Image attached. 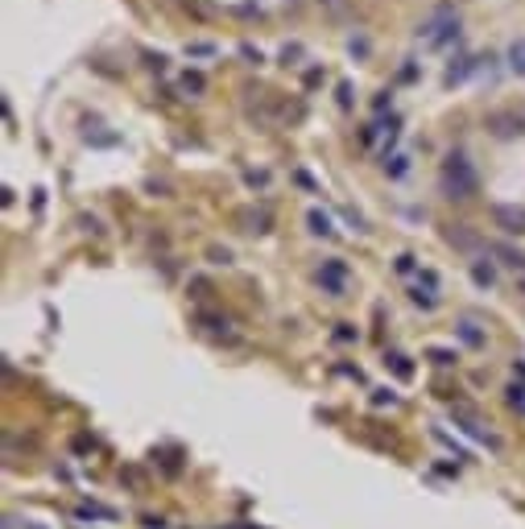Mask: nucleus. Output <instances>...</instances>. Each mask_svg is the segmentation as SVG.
<instances>
[{
	"label": "nucleus",
	"mask_w": 525,
	"mask_h": 529,
	"mask_svg": "<svg viewBox=\"0 0 525 529\" xmlns=\"http://www.w3.org/2000/svg\"><path fill=\"white\" fill-rule=\"evenodd\" d=\"M455 335H459L468 348H484V331L472 323V318H459V323H455Z\"/></svg>",
	"instance_id": "423d86ee"
},
{
	"label": "nucleus",
	"mask_w": 525,
	"mask_h": 529,
	"mask_svg": "<svg viewBox=\"0 0 525 529\" xmlns=\"http://www.w3.org/2000/svg\"><path fill=\"white\" fill-rule=\"evenodd\" d=\"M410 298H414V302H418V306H435V290H422V285H414V294H410Z\"/></svg>",
	"instance_id": "2eb2a0df"
},
{
	"label": "nucleus",
	"mask_w": 525,
	"mask_h": 529,
	"mask_svg": "<svg viewBox=\"0 0 525 529\" xmlns=\"http://www.w3.org/2000/svg\"><path fill=\"white\" fill-rule=\"evenodd\" d=\"M455 422H459V426H463V430H468L472 439L480 442V446H488V451H500V439H496V435H492V430L484 426V422L476 418V414H472V409H455Z\"/></svg>",
	"instance_id": "7ed1b4c3"
},
{
	"label": "nucleus",
	"mask_w": 525,
	"mask_h": 529,
	"mask_svg": "<svg viewBox=\"0 0 525 529\" xmlns=\"http://www.w3.org/2000/svg\"><path fill=\"white\" fill-rule=\"evenodd\" d=\"M385 364L393 368V372L401 376V381H410V376H414V364H410V360H405L401 352H389V355H385Z\"/></svg>",
	"instance_id": "9d476101"
},
{
	"label": "nucleus",
	"mask_w": 525,
	"mask_h": 529,
	"mask_svg": "<svg viewBox=\"0 0 525 529\" xmlns=\"http://www.w3.org/2000/svg\"><path fill=\"white\" fill-rule=\"evenodd\" d=\"M517 285H522V294H525V273H522V281H517Z\"/></svg>",
	"instance_id": "393cba45"
},
{
	"label": "nucleus",
	"mask_w": 525,
	"mask_h": 529,
	"mask_svg": "<svg viewBox=\"0 0 525 529\" xmlns=\"http://www.w3.org/2000/svg\"><path fill=\"white\" fill-rule=\"evenodd\" d=\"M182 87L186 91H203V75H190V71H186V75H182Z\"/></svg>",
	"instance_id": "6ab92c4d"
},
{
	"label": "nucleus",
	"mask_w": 525,
	"mask_h": 529,
	"mask_svg": "<svg viewBox=\"0 0 525 529\" xmlns=\"http://www.w3.org/2000/svg\"><path fill=\"white\" fill-rule=\"evenodd\" d=\"M472 281H476L480 290H492V281H496V273H492V264H484V261H472Z\"/></svg>",
	"instance_id": "1a4fd4ad"
},
{
	"label": "nucleus",
	"mask_w": 525,
	"mask_h": 529,
	"mask_svg": "<svg viewBox=\"0 0 525 529\" xmlns=\"http://www.w3.org/2000/svg\"><path fill=\"white\" fill-rule=\"evenodd\" d=\"M488 132H492V136H500V141L522 136V132H525V116H522V112H492V116H488Z\"/></svg>",
	"instance_id": "20e7f679"
},
{
	"label": "nucleus",
	"mask_w": 525,
	"mask_h": 529,
	"mask_svg": "<svg viewBox=\"0 0 525 529\" xmlns=\"http://www.w3.org/2000/svg\"><path fill=\"white\" fill-rule=\"evenodd\" d=\"M509 405H517V409L525 414V385H522V381H517V385H509Z\"/></svg>",
	"instance_id": "f3484780"
},
{
	"label": "nucleus",
	"mask_w": 525,
	"mask_h": 529,
	"mask_svg": "<svg viewBox=\"0 0 525 529\" xmlns=\"http://www.w3.org/2000/svg\"><path fill=\"white\" fill-rule=\"evenodd\" d=\"M492 253H496V257H505V264H513V269H522V273H525V253H522V248H513V244H492Z\"/></svg>",
	"instance_id": "6e6552de"
},
{
	"label": "nucleus",
	"mask_w": 525,
	"mask_h": 529,
	"mask_svg": "<svg viewBox=\"0 0 525 529\" xmlns=\"http://www.w3.org/2000/svg\"><path fill=\"white\" fill-rule=\"evenodd\" d=\"M476 186H480V178H476L472 162H468L463 153H451V157L442 162V195H447V199H472Z\"/></svg>",
	"instance_id": "f257e3e1"
},
{
	"label": "nucleus",
	"mask_w": 525,
	"mask_h": 529,
	"mask_svg": "<svg viewBox=\"0 0 525 529\" xmlns=\"http://www.w3.org/2000/svg\"><path fill=\"white\" fill-rule=\"evenodd\" d=\"M385 166H389V174H393V178L405 174V157H393V162H385Z\"/></svg>",
	"instance_id": "412c9836"
},
{
	"label": "nucleus",
	"mask_w": 525,
	"mask_h": 529,
	"mask_svg": "<svg viewBox=\"0 0 525 529\" xmlns=\"http://www.w3.org/2000/svg\"><path fill=\"white\" fill-rule=\"evenodd\" d=\"M335 339H340V344H351V339H356V331H351L348 323H340V331H335Z\"/></svg>",
	"instance_id": "aec40b11"
},
{
	"label": "nucleus",
	"mask_w": 525,
	"mask_h": 529,
	"mask_svg": "<svg viewBox=\"0 0 525 529\" xmlns=\"http://www.w3.org/2000/svg\"><path fill=\"white\" fill-rule=\"evenodd\" d=\"M199 323H203V327H207V331H227V318H216V314H199Z\"/></svg>",
	"instance_id": "dca6fc26"
},
{
	"label": "nucleus",
	"mask_w": 525,
	"mask_h": 529,
	"mask_svg": "<svg viewBox=\"0 0 525 529\" xmlns=\"http://www.w3.org/2000/svg\"><path fill=\"white\" fill-rule=\"evenodd\" d=\"M307 223H310V232H314V236H331V232H335V227H331V220H327V216H323L318 207H314V211L307 216Z\"/></svg>",
	"instance_id": "9b49d317"
},
{
	"label": "nucleus",
	"mask_w": 525,
	"mask_h": 529,
	"mask_svg": "<svg viewBox=\"0 0 525 529\" xmlns=\"http://www.w3.org/2000/svg\"><path fill=\"white\" fill-rule=\"evenodd\" d=\"M430 360H435L438 368H447V364H455V360H459V355L451 352V348H430Z\"/></svg>",
	"instance_id": "4468645a"
},
{
	"label": "nucleus",
	"mask_w": 525,
	"mask_h": 529,
	"mask_svg": "<svg viewBox=\"0 0 525 529\" xmlns=\"http://www.w3.org/2000/svg\"><path fill=\"white\" fill-rule=\"evenodd\" d=\"M397 273H414V257L405 253V257H397Z\"/></svg>",
	"instance_id": "4be33fe9"
},
{
	"label": "nucleus",
	"mask_w": 525,
	"mask_h": 529,
	"mask_svg": "<svg viewBox=\"0 0 525 529\" xmlns=\"http://www.w3.org/2000/svg\"><path fill=\"white\" fill-rule=\"evenodd\" d=\"M509 66H513L517 75H525V38L509 45Z\"/></svg>",
	"instance_id": "ddd939ff"
},
{
	"label": "nucleus",
	"mask_w": 525,
	"mask_h": 529,
	"mask_svg": "<svg viewBox=\"0 0 525 529\" xmlns=\"http://www.w3.org/2000/svg\"><path fill=\"white\" fill-rule=\"evenodd\" d=\"M244 223H248L244 232H257V236H261V232H269V211H248Z\"/></svg>",
	"instance_id": "f8f14e48"
},
{
	"label": "nucleus",
	"mask_w": 525,
	"mask_h": 529,
	"mask_svg": "<svg viewBox=\"0 0 525 529\" xmlns=\"http://www.w3.org/2000/svg\"><path fill=\"white\" fill-rule=\"evenodd\" d=\"M517 376H522V381H525V364H522V360H517Z\"/></svg>",
	"instance_id": "b1692460"
},
{
	"label": "nucleus",
	"mask_w": 525,
	"mask_h": 529,
	"mask_svg": "<svg viewBox=\"0 0 525 529\" xmlns=\"http://www.w3.org/2000/svg\"><path fill=\"white\" fill-rule=\"evenodd\" d=\"M496 223L505 232H525V211H517V207H496Z\"/></svg>",
	"instance_id": "0eeeda50"
},
{
	"label": "nucleus",
	"mask_w": 525,
	"mask_h": 529,
	"mask_svg": "<svg viewBox=\"0 0 525 529\" xmlns=\"http://www.w3.org/2000/svg\"><path fill=\"white\" fill-rule=\"evenodd\" d=\"M393 401H397L393 389H377V393H372V405H393Z\"/></svg>",
	"instance_id": "a211bd4d"
},
{
	"label": "nucleus",
	"mask_w": 525,
	"mask_h": 529,
	"mask_svg": "<svg viewBox=\"0 0 525 529\" xmlns=\"http://www.w3.org/2000/svg\"><path fill=\"white\" fill-rule=\"evenodd\" d=\"M75 517H79V521H116V509H108V505H99V500H79V505H75Z\"/></svg>",
	"instance_id": "39448f33"
},
{
	"label": "nucleus",
	"mask_w": 525,
	"mask_h": 529,
	"mask_svg": "<svg viewBox=\"0 0 525 529\" xmlns=\"http://www.w3.org/2000/svg\"><path fill=\"white\" fill-rule=\"evenodd\" d=\"M318 285L327 290V294H344L348 290V264L340 261V257H331V261H323V269H318Z\"/></svg>",
	"instance_id": "f03ea898"
},
{
	"label": "nucleus",
	"mask_w": 525,
	"mask_h": 529,
	"mask_svg": "<svg viewBox=\"0 0 525 529\" xmlns=\"http://www.w3.org/2000/svg\"><path fill=\"white\" fill-rule=\"evenodd\" d=\"M211 257H216V264H227V261H232V253H227V248H211Z\"/></svg>",
	"instance_id": "5701e85b"
}]
</instances>
